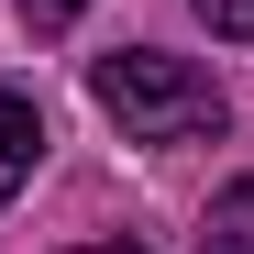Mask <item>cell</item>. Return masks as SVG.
Here are the masks:
<instances>
[{
	"label": "cell",
	"instance_id": "277c9868",
	"mask_svg": "<svg viewBox=\"0 0 254 254\" xmlns=\"http://www.w3.org/2000/svg\"><path fill=\"white\" fill-rule=\"evenodd\" d=\"M199 22H210V33H232V45H254V0H199Z\"/></svg>",
	"mask_w": 254,
	"mask_h": 254
},
{
	"label": "cell",
	"instance_id": "5b68a950",
	"mask_svg": "<svg viewBox=\"0 0 254 254\" xmlns=\"http://www.w3.org/2000/svg\"><path fill=\"white\" fill-rule=\"evenodd\" d=\"M77 11H89V0H22V22H33V33H66Z\"/></svg>",
	"mask_w": 254,
	"mask_h": 254
},
{
	"label": "cell",
	"instance_id": "3957f363",
	"mask_svg": "<svg viewBox=\"0 0 254 254\" xmlns=\"http://www.w3.org/2000/svg\"><path fill=\"white\" fill-rule=\"evenodd\" d=\"M199 254H254V177H232L199 210Z\"/></svg>",
	"mask_w": 254,
	"mask_h": 254
},
{
	"label": "cell",
	"instance_id": "7a4b0ae2",
	"mask_svg": "<svg viewBox=\"0 0 254 254\" xmlns=\"http://www.w3.org/2000/svg\"><path fill=\"white\" fill-rule=\"evenodd\" d=\"M33 155H45V111H33L22 89H0V210L22 199V177H33Z\"/></svg>",
	"mask_w": 254,
	"mask_h": 254
},
{
	"label": "cell",
	"instance_id": "8992f818",
	"mask_svg": "<svg viewBox=\"0 0 254 254\" xmlns=\"http://www.w3.org/2000/svg\"><path fill=\"white\" fill-rule=\"evenodd\" d=\"M77 254H144V243H77Z\"/></svg>",
	"mask_w": 254,
	"mask_h": 254
},
{
	"label": "cell",
	"instance_id": "6da1fadb",
	"mask_svg": "<svg viewBox=\"0 0 254 254\" xmlns=\"http://www.w3.org/2000/svg\"><path fill=\"white\" fill-rule=\"evenodd\" d=\"M89 100L122 122V144H221V122H232V100L210 89V66H188V56H155V45H122V56H100L89 66Z\"/></svg>",
	"mask_w": 254,
	"mask_h": 254
}]
</instances>
